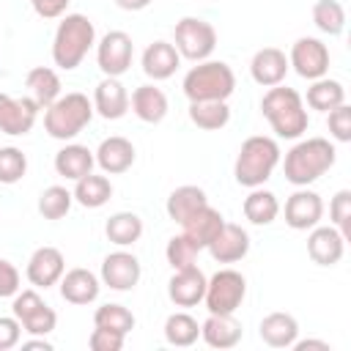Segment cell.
<instances>
[{"label":"cell","mask_w":351,"mask_h":351,"mask_svg":"<svg viewBox=\"0 0 351 351\" xmlns=\"http://www.w3.org/2000/svg\"><path fill=\"white\" fill-rule=\"evenodd\" d=\"M261 112L269 121V126L274 129V134L285 137V140L302 137L307 132V126H310V118H307V110H304V99L299 96V90L285 88L282 82L263 93Z\"/></svg>","instance_id":"cell-1"},{"label":"cell","mask_w":351,"mask_h":351,"mask_svg":"<svg viewBox=\"0 0 351 351\" xmlns=\"http://www.w3.org/2000/svg\"><path fill=\"white\" fill-rule=\"evenodd\" d=\"M335 159H337V151L326 137H307V140H299L285 154L282 170L293 186H307L318 181L335 165Z\"/></svg>","instance_id":"cell-2"},{"label":"cell","mask_w":351,"mask_h":351,"mask_svg":"<svg viewBox=\"0 0 351 351\" xmlns=\"http://www.w3.org/2000/svg\"><path fill=\"white\" fill-rule=\"evenodd\" d=\"M96 44V27L85 14H63L52 38V60L63 71H74Z\"/></svg>","instance_id":"cell-3"},{"label":"cell","mask_w":351,"mask_h":351,"mask_svg":"<svg viewBox=\"0 0 351 351\" xmlns=\"http://www.w3.org/2000/svg\"><path fill=\"white\" fill-rule=\"evenodd\" d=\"M277 165H280V145L266 134H252L239 148L233 176L241 186L255 189V186H263L271 178Z\"/></svg>","instance_id":"cell-4"},{"label":"cell","mask_w":351,"mask_h":351,"mask_svg":"<svg viewBox=\"0 0 351 351\" xmlns=\"http://www.w3.org/2000/svg\"><path fill=\"white\" fill-rule=\"evenodd\" d=\"M181 88L189 101H228L236 90V74L222 60H200L186 71Z\"/></svg>","instance_id":"cell-5"},{"label":"cell","mask_w":351,"mask_h":351,"mask_svg":"<svg viewBox=\"0 0 351 351\" xmlns=\"http://www.w3.org/2000/svg\"><path fill=\"white\" fill-rule=\"evenodd\" d=\"M93 118V101L80 93H60L44 112V129L55 140H74Z\"/></svg>","instance_id":"cell-6"},{"label":"cell","mask_w":351,"mask_h":351,"mask_svg":"<svg viewBox=\"0 0 351 351\" xmlns=\"http://www.w3.org/2000/svg\"><path fill=\"white\" fill-rule=\"evenodd\" d=\"M181 58L186 60H208V55L217 47V30L211 22L200 19V16H184L176 22V44Z\"/></svg>","instance_id":"cell-7"},{"label":"cell","mask_w":351,"mask_h":351,"mask_svg":"<svg viewBox=\"0 0 351 351\" xmlns=\"http://www.w3.org/2000/svg\"><path fill=\"white\" fill-rule=\"evenodd\" d=\"M247 296V280L236 269H219L206 282V310L208 313H236Z\"/></svg>","instance_id":"cell-8"},{"label":"cell","mask_w":351,"mask_h":351,"mask_svg":"<svg viewBox=\"0 0 351 351\" xmlns=\"http://www.w3.org/2000/svg\"><path fill=\"white\" fill-rule=\"evenodd\" d=\"M14 318L22 324V329L27 335H49L58 326V313L38 296V291L27 288V291H16L14 293Z\"/></svg>","instance_id":"cell-9"},{"label":"cell","mask_w":351,"mask_h":351,"mask_svg":"<svg viewBox=\"0 0 351 351\" xmlns=\"http://www.w3.org/2000/svg\"><path fill=\"white\" fill-rule=\"evenodd\" d=\"M132 55H134V44H132V36L123 33V30L104 33L99 47H96V63H99L104 77L126 74L129 66H132Z\"/></svg>","instance_id":"cell-10"},{"label":"cell","mask_w":351,"mask_h":351,"mask_svg":"<svg viewBox=\"0 0 351 351\" xmlns=\"http://www.w3.org/2000/svg\"><path fill=\"white\" fill-rule=\"evenodd\" d=\"M288 66H293V71L304 80H318V77H326L329 71V49L321 38H313V36H302L293 41L291 47V55H288Z\"/></svg>","instance_id":"cell-11"},{"label":"cell","mask_w":351,"mask_h":351,"mask_svg":"<svg viewBox=\"0 0 351 351\" xmlns=\"http://www.w3.org/2000/svg\"><path fill=\"white\" fill-rule=\"evenodd\" d=\"M324 217V200L318 192L302 186L285 200V225L293 230H310Z\"/></svg>","instance_id":"cell-12"},{"label":"cell","mask_w":351,"mask_h":351,"mask_svg":"<svg viewBox=\"0 0 351 351\" xmlns=\"http://www.w3.org/2000/svg\"><path fill=\"white\" fill-rule=\"evenodd\" d=\"M63 271H66V258L58 247H49V244L33 250V255L27 258V269H25L30 285H36V288L58 285Z\"/></svg>","instance_id":"cell-13"},{"label":"cell","mask_w":351,"mask_h":351,"mask_svg":"<svg viewBox=\"0 0 351 351\" xmlns=\"http://www.w3.org/2000/svg\"><path fill=\"white\" fill-rule=\"evenodd\" d=\"M140 274H143L140 261L126 250L110 252L101 261V282L112 291H132L140 282Z\"/></svg>","instance_id":"cell-14"},{"label":"cell","mask_w":351,"mask_h":351,"mask_svg":"<svg viewBox=\"0 0 351 351\" xmlns=\"http://www.w3.org/2000/svg\"><path fill=\"white\" fill-rule=\"evenodd\" d=\"M38 118V104L33 99H14L8 93H0V132L19 137L33 129Z\"/></svg>","instance_id":"cell-15"},{"label":"cell","mask_w":351,"mask_h":351,"mask_svg":"<svg viewBox=\"0 0 351 351\" xmlns=\"http://www.w3.org/2000/svg\"><path fill=\"white\" fill-rule=\"evenodd\" d=\"M206 274L195 266H186V269H176L170 282H167V296L176 307H195L203 302L206 296Z\"/></svg>","instance_id":"cell-16"},{"label":"cell","mask_w":351,"mask_h":351,"mask_svg":"<svg viewBox=\"0 0 351 351\" xmlns=\"http://www.w3.org/2000/svg\"><path fill=\"white\" fill-rule=\"evenodd\" d=\"M346 252V236L335 225H315L307 236V255L318 266H335Z\"/></svg>","instance_id":"cell-17"},{"label":"cell","mask_w":351,"mask_h":351,"mask_svg":"<svg viewBox=\"0 0 351 351\" xmlns=\"http://www.w3.org/2000/svg\"><path fill=\"white\" fill-rule=\"evenodd\" d=\"M206 250L217 263H236L250 252V236H247V230L241 225L225 222L219 228V233L208 241Z\"/></svg>","instance_id":"cell-18"},{"label":"cell","mask_w":351,"mask_h":351,"mask_svg":"<svg viewBox=\"0 0 351 351\" xmlns=\"http://www.w3.org/2000/svg\"><path fill=\"white\" fill-rule=\"evenodd\" d=\"M134 145L132 140L121 137V134H112V137H104L93 154L96 165L107 173V176H118V173H126L132 165H134Z\"/></svg>","instance_id":"cell-19"},{"label":"cell","mask_w":351,"mask_h":351,"mask_svg":"<svg viewBox=\"0 0 351 351\" xmlns=\"http://www.w3.org/2000/svg\"><path fill=\"white\" fill-rule=\"evenodd\" d=\"M241 335V321L233 313H208V318L200 324V337L211 348H233L239 346Z\"/></svg>","instance_id":"cell-20"},{"label":"cell","mask_w":351,"mask_h":351,"mask_svg":"<svg viewBox=\"0 0 351 351\" xmlns=\"http://www.w3.org/2000/svg\"><path fill=\"white\" fill-rule=\"evenodd\" d=\"M288 69H291V66H288V58H285V52L277 49V47H263V49H258V52L252 55V60H250V74H252V80H255L258 85H263V88L280 85V82L285 80Z\"/></svg>","instance_id":"cell-21"},{"label":"cell","mask_w":351,"mask_h":351,"mask_svg":"<svg viewBox=\"0 0 351 351\" xmlns=\"http://www.w3.org/2000/svg\"><path fill=\"white\" fill-rule=\"evenodd\" d=\"M129 110V93L118 77H104L93 90V112H99L107 121L123 118Z\"/></svg>","instance_id":"cell-22"},{"label":"cell","mask_w":351,"mask_h":351,"mask_svg":"<svg viewBox=\"0 0 351 351\" xmlns=\"http://www.w3.org/2000/svg\"><path fill=\"white\" fill-rule=\"evenodd\" d=\"M58 285H60V296L69 304H90V302L99 299V291H101L99 277L93 271L82 269V266L63 271V277H60Z\"/></svg>","instance_id":"cell-23"},{"label":"cell","mask_w":351,"mask_h":351,"mask_svg":"<svg viewBox=\"0 0 351 351\" xmlns=\"http://www.w3.org/2000/svg\"><path fill=\"white\" fill-rule=\"evenodd\" d=\"M222 225H225V217H222L214 206H208V203H206V206H203V208H197L189 219H184V222H181V228H184L181 233H184V236H186L197 250H206V247H208V241L219 233V228H222Z\"/></svg>","instance_id":"cell-24"},{"label":"cell","mask_w":351,"mask_h":351,"mask_svg":"<svg viewBox=\"0 0 351 351\" xmlns=\"http://www.w3.org/2000/svg\"><path fill=\"white\" fill-rule=\"evenodd\" d=\"M178 63H181V55L167 41H154L143 52V71L151 80H167V77H173L176 69H178Z\"/></svg>","instance_id":"cell-25"},{"label":"cell","mask_w":351,"mask_h":351,"mask_svg":"<svg viewBox=\"0 0 351 351\" xmlns=\"http://www.w3.org/2000/svg\"><path fill=\"white\" fill-rule=\"evenodd\" d=\"M129 107H132V112H134L140 121H145V123H159V121H165V115H167V96H165V90L156 88V85H140V88H134V93L129 96Z\"/></svg>","instance_id":"cell-26"},{"label":"cell","mask_w":351,"mask_h":351,"mask_svg":"<svg viewBox=\"0 0 351 351\" xmlns=\"http://www.w3.org/2000/svg\"><path fill=\"white\" fill-rule=\"evenodd\" d=\"M258 332H261V340L266 346H271V348H291L296 343V337H299V324H296V318L291 313H269L261 321Z\"/></svg>","instance_id":"cell-27"},{"label":"cell","mask_w":351,"mask_h":351,"mask_svg":"<svg viewBox=\"0 0 351 351\" xmlns=\"http://www.w3.org/2000/svg\"><path fill=\"white\" fill-rule=\"evenodd\" d=\"M93 162H96L93 151L80 143H69L55 154V170H58V176H63L69 181H77V178L93 173Z\"/></svg>","instance_id":"cell-28"},{"label":"cell","mask_w":351,"mask_h":351,"mask_svg":"<svg viewBox=\"0 0 351 351\" xmlns=\"http://www.w3.org/2000/svg\"><path fill=\"white\" fill-rule=\"evenodd\" d=\"M25 88H27L30 99L38 104V110H47V107L60 96V77H58V71L49 69V66H36V69L27 71Z\"/></svg>","instance_id":"cell-29"},{"label":"cell","mask_w":351,"mask_h":351,"mask_svg":"<svg viewBox=\"0 0 351 351\" xmlns=\"http://www.w3.org/2000/svg\"><path fill=\"white\" fill-rule=\"evenodd\" d=\"M208 203V197H206V192L200 189V186H195V184H184V186H176L173 192H170V197H167V203H165V211H167V217L173 219V222H184V219H189L197 208H203Z\"/></svg>","instance_id":"cell-30"},{"label":"cell","mask_w":351,"mask_h":351,"mask_svg":"<svg viewBox=\"0 0 351 351\" xmlns=\"http://www.w3.org/2000/svg\"><path fill=\"white\" fill-rule=\"evenodd\" d=\"M74 200L85 208H101L110 197H112V184L107 176H96V173H88L82 178H77V186H74Z\"/></svg>","instance_id":"cell-31"},{"label":"cell","mask_w":351,"mask_h":351,"mask_svg":"<svg viewBox=\"0 0 351 351\" xmlns=\"http://www.w3.org/2000/svg\"><path fill=\"white\" fill-rule=\"evenodd\" d=\"M307 107L313 110H321V112H329L340 104H346V88L337 82V80H329V77H318L313 80V85L307 88Z\"/></svg>","instance_id":"cell-32"},{"label":"cell","mask_w":351,"mask_h":351,"mask_svg":"<svg viewBox=\"0 0 351 351\" xmlns=\"http://www.w3.org/2000/svg\"><path fill=\"white\" fill-rule=\"evenodd\" d=\"M277 214H280V203H277V195L274 192L255 186L244 197V217L252 225H271L277 219Z\"/></svg>","instance_id":"cell-33"},{"label":"cell","mask_w":351,"mask_h":351,"mask_svg":"<svg viewBox=\"0 0 351 351\" xmlns=\"http://www.w3.org/2000/svg\"><path fill=\"white\" fill-rule=\"evenodd\" d=\"M189 121L203 132H217L228 126L230 107L228 101H189Z\"/></svg>","instance_id":"cell-34"},{"label":"cell","mask_w":351,"mask_h":351,"mask_svg":"<svg viewBox=\"0 0 351 351\" xmlns=\"http://www.w3.org/2000/svg\"><path fill=\"white\" fill-rule=\"evenodd\" d=\"M104 233H107V239L112 244L129 247V244L140 241V236H143V219L137 214H132V211H118V214H112L104 222Z\"/></svg>","instance_id":"cell-35"},{"label":"cell","mask_w":351,"mask_h":351,"mask_svg":"<svg viewBox=\"0 0 351 351\" xmlns=\"http://www.w3.org/2000/svg\"><path fill=\"white\" fill-rule=\"evenodd\" d=\"M200 337V324L189 315V313H173L165 321V340L176 348H186L192 343H197Z\"/></svg>","instance_id":"cell-36"},{"label":"cell","mask_w":351,"mask_h":351,"mask_svg":"<svg viewBox=\"0 0 351 351\" xmlns=\"http://www.w3.org/2000/svg\"><path fill=\"white\" fill-rule=\"evenodd\" d=\"M71 203H74V195L66 186L52 184L38 195V214L44 219H63L71 211Z\"/></svg>","instance_id":"cell-37"},{"label":"cell","mask_w":351,"mask_h":351,"mask_svg":"<svg viewBox=\"0 0 351 351\" xmlns=\"http://www.w3.org/2000/svg\"><path fill=\"white\" fill-rule=\"evenodd\" d=\"M313 22L326 36H340L346 27V8L337 0H318L313 5Z\"/></svg>","instance_id":"cell-38"},{"label":"cell","mask_w":351,"mask_h":351,"mask_svg":"<svg viewBox=\"0 0 351 351\" xmlns=\"http://www.w3.org/2000/svg\"><path fill=\"white\" fill-rule=\"evenodd\" d=\"M93 326H101V329H112V332H121V335H129L134 329V315L132 310H126L123 304H101L96 307L93 313Z\"/></svg>","instance_id":"cell-39"},{"label":"cell","mask_w":351,"mask_h":351,"mask_svg":"<svg viewBox=\"0 0 351 351\" xmlns=\"http://www.w3.org/2000/svg\"><path fill=\"white\" fill-rule=\"evenodd\" d=\"M25 173H27V156L14 145L0 148V184H16L25 178Z\"/></svg>","instance_id":"cell-40"},{"label":"cell","mask_w":351,"mask_h":351,"mask_svg":"<svg viewBox=\"0 0 351 351\" xmlns=\"http://www.w3.org/2000/svg\"><path fill=\"white\" fill-rule=\"evenodd\" d=\"M197 247L184 236V233H178V236H173L170 241H167V247H165V258H167V263L173 266V271L176 269H186V266H195V261H197Z\"/></svg>","instance_id":"cell-41"},{"label":"cell","mask_w":351,"mask_h":351,"mask_svg":"<svg viewBox=\"0 0 351 351\" xmlns=\"http://www.w3.org/2000/svg\"><path fill=\"white\" fill-rule=\"evenodd\" d=\"M329 219L332 225L348 239L351 236V189H340L335 192L332 203H329Z\"/></svg>","instance_id":"cell-42"},{"label":"cell","mask_w":351,"mask_h":351,"mask_svg":"<svg viewBox=\"0 0 351 351\" xmlns=\"http://www.w3.org/2000/svg\"><path fill=\"white\" fill-rule=\"evenodd\" d=\"M326 126H329V134L337 143H351V107L348 104H340V107L329 110Z\"/></svg>","instance_id":"cell-43"},{"label":"cell","mask_w":351,"mask_h":351,"mask_svg":"<svg viewBox=\"0 0 351 351\" xmlns=\"http://www.w3.org/2000/svg\"><path fill=\"white\" fill-rule=\"evenodd\" d=\"M123 340H126V335L96 326V329L90 332V337H88V346H90L93 351H121V348H123Z\"/></svg>","instance_id":"cell-44"},{"label":"cell","mask_w":351,"mask_h":351,"mask_svg":"<svg viewBox=\"0 0 351 351\" xmlns=\"http://www.w3.org/2000/svg\"><path fill=\"white\" fill-rule=\"evenodd\" d=\"M22 340V324L14 315H0V351L16 348Z\"/></svg>","instance_id":"cell-45"},{"label":"cell","mask_w":351,"mask_h":351,"mask_svg":"<svg viewBox=\"0 0 351 351\" xmlns=\"http://www.w3.org/2000/svg\"><path fill=\"white\" fill-rule=\"evenodd\" d=\"M16 291H19V271L11 261L0 258V299L14 296Z\"/></svg>","instance_id":"cell-46"},{"label":"cell","mask_w":351,"mask_h":351,"mask_svg":"<svg viewBox=\"0 0 351 351\" xmlns=\"http://www.w3.org/2000/svg\"><path fill=\"white\" fill-rule=\"evenodd\" d=\"M30 5L41 19H58L66 14L69 0H30Z\"/></svg>","instance_id":"cell-47"},{"label":"cell","mask_w":351,"mask_h":351,"mask_svg":"<svg viewBox=\"0 0 351 351\" xmlns=\"http://www.w3.org/2000/svg\"><path fill=\"white\" fill-rule=\"evenodd\" d=\"M291 348H296V351H307V348H321V351H329V343H326V340H299V337H296V343H293Z\"/></svg>","instance_id":"cell-48"},{"label":"cell","mask_w":351,"mask_h":351,"mask_svg":"<svg viewBox=\"0 0 351 351\" xmlns=\"http://www.w3.org/2000/svg\"><path fill=\"white\" fill-rule=\"evenodd\" d=\"M115 5L123 11H143L151 5V0H115Z\"/></svg>","instance_id":"cell-49"},{"label":"cell","mask_w":351,"mask_h":351,"mask_svg":"<svg viewBox=\"0 0 351 351\" xmlns=\"http://www.w3.org/2000/svg\"><path fill=\"white\" fill-rule=\"evenodd\" d=\"M22 348L27 351V348H44V351H52V343L49 340H44L41 335H36V340H25L22 343Z\"/></svg>","instance_id":"cell-50"}]
</instances>
